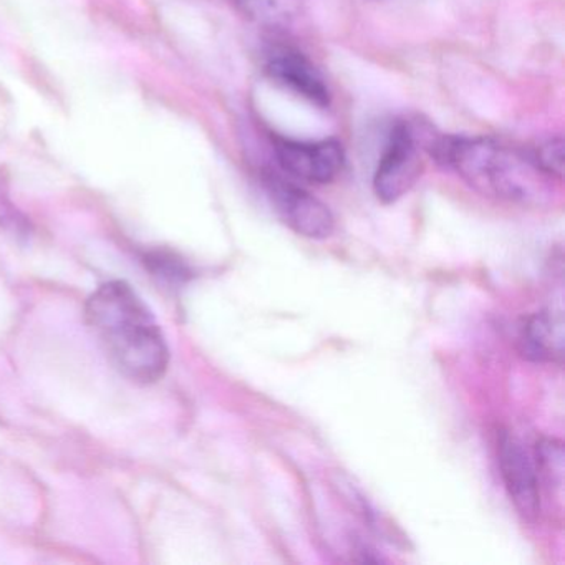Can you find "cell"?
Returning a JSON list of instances; mask_svg holds the SVG:
<instances>
[{"mask_svg":"<svg viewBox=\"0 0 565 565\" xmlns=\"http://www.w3.org/2000/svg\"><path fill=\"white\" fill-rule=\"evenodd\" d=\"M263 184L277 216L299 236L309 239H326L332 236L335 217L319 198L294 181L280 177L276 171H264Z\"/></svg>","mask_w":565,"mask_h":565,"instance_id":"277c9868","label":"cell"},{"mask_svg":"<svg viewBox=\"0 0 565 565\" xmlns=\"http://www.w3.org/2000/svg\"><path fill=\"white\" fill-rule=\"evenodd\" d=\"M521 352L541 363H561L564 356V319L561 312L542 310L525 320L521 332Z\"/></svg>","mask_w":565,"mask_h":565,"instance_id":"ba28073f","label":"cell"},{"mask_svg":"<svg viewBox=\"0 0 565 565\" xmlns=\"http://www.w3.org/2000/svg\"><path fill=\"white\" fill-rule=\"evenodd\" d=\"M143 263L153 276L160 277L164 282L183 284L191 277L190 267L183 263V259L173 253L167 250H153L145 254Z\"/></svg>","mask_w":565,"mask_h":565,"instance_id":"8fae6325","label":"cell"},{"mask_svg":"<svg viewBox=\"0 0 565 565\" xmlns=\"http://www.w3.org/2000/svg\"><path fill=\"white\" fill-rule=\"evenodd\" d=\"M264 72L270 81L306 98L320 108H329L332 94L326 78L307 55L286 45H274L264 61Z\"/></svg>","mask_w":565,"mask_h":565,"instance_id":"52a82bcc","label":"cell"},{"mask_svg":"<svg viewBox=\"0 0 565 565\" xmlns=\"http://www.w3.org/2000/svg\"><path fill=\"white\" fill-rule=\"evenodd\" d=\"M419 137L408 121H398L390 131L373 174V191L382 203H396L422 177Z\"/></svg>","mask_w":565,"mask_h":565,"instance_id":"3957f363","label":"cell"},{"mask_svg":"<svg viewBox=\"0 0 565 565\" xmlns=\"http://www.w3.org/2000/svg\"><path fill=\"white\" fill-rule=\"evenodd\" d=\"M535 469L539 481H544L547 488H554L562 494L564 484V448L562 443L554 438H544L535 448Z\"/></svg>","mask_w":565,"mask_h":565,"instance_id":"30bf717a","label":"cell"},{"mask_svg":"<svg viewBox=\"0 0 565 565\" xmlns=\"http://www.w3.org/2000/svg\"><path fill=\"white\" fill-rule=\"evenodd\" d=\"M498 461L509 498L522 518L534 521L541 512V481L535 462L515 436H498Z\"/></svg>","mask_w":565,"mask_h":565,"instance_id":"8992f818","label":"cell"},{"mask_svg":"<svg viewBox=\"0 0 565 565\" xmlns=\"http://www.w3.org/2000/svg\"><path fill=\"white\" fill-rule=\"evenodd\" d=\"M273 150L284 173L307 183H332L345 167V153L337 140L299 141L274 135Z\"/></svg>","mask_w":565,"mask_h":565,"instance_id":"5b68a950","label":"cell"},{"mask_svg":"<svg viewBox=\"0 0 565 565\" xmlns=\"http://www.w3.org/2000/svg\"><path fill=\"white\" fill-rule=\"evenodd\" d=\"M535 167L551 178V180H562L564 174V140L562 137L548 138L542 141L537 148L529 153Z\"/></svg>","mask_w":565,"mask_h":565,"instance_id":"7c38bea8","label":"cell"},{"mask_svg":"<svg viewBox=\"0 0 565 565\" xmlns=\"http://www.w3.org/2000/svg\"><path fill=\"white\" fill-rule=\"evenodd\" d=\"M88 327L111 365L130 382H160L170 365V349L160 323L137 290L125 280L102 284L85 306Z\"/></svg>","mask_w":565,"mask_h":565,"instance_id":"6da1fadb","label":"cell"},{"mask_svg":"<svg viewBox=\"0 0 565 565\" xmlns=\"http://www.w3.org/2000/svg\"><path fill=\"white\" fill-rule=\"evenodd\" d=\"M426 147L479 193L522 204L541 203L548 194L552 180L529 154L491 138L435 137Z\"/></svg>","mask_w":565,"mask_h":565,"instance_id":"7a4b0ae2","label":"cell"},{"mask_svg":"<svg viewBox=\"0 0 565 565\" xmlns=\"http://www.w3.org/2000/svg\"><path fill=\"white\" fill-rule=\"evenodd\" d=\"M246 18L263 28L287 31L300 15V0H230Z\"/></svg>","mask_w":565,"mask_h":565,"instance_id":"9c48e42d","label":"cell"}]
</instances>
